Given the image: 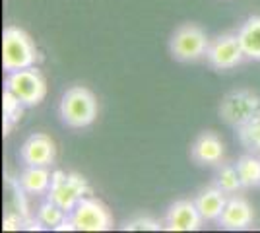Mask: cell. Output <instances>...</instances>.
<instances>
[{
    "mask_svg": "<svg viewBox=\"0 0 260 233\" xmlns=\"http://www.w3.org/2000/svg\"><path fill=\"white\" fill-rule=\"evenodd\" d=\"M237 136L241 146L250 154H260V113L252 117L249 122L237 128Z\"/></svg>",
    "mask_w": 260,
    "mask_h": 233,
    "instance_id": "obj_17",
    "label": "cell"
},
{
    "mask_svg": "<svg viewBox=\"0 0 260 233\" xmlns=\"http://www.w3.org/2000/svg\"><path fill=\"white\" fill-rule=\"evenodd\" d=\"M206 62L216 70H231L237 68L245 60V53L241 49L237 34L217 35L216 39H210L206 51Z\"/></svg>",
    "mask_w": 260,
    "mask_h": 233,
    "instance_id": "obj_8",
    "label": "cell"
},
{
    "mask_svg": "<svg viewBox=\"0 0 260 233\" xmlns=\"http://www.w3.org/2000/svg\"><path fill=\"white\" fill-rule=\"evenodd\" d=\"M225 154L221 138L212 130L202 132L190 148V157L198 165H219Z\"/></svg>",
    "mask_w": 260,
    "mask_h": 233,
    "instance_id": "obj_12",
    "label": "cell"
},
{
    "mask_svg": "<svg viewBox=\"0 0 260 233\" xmlns=\"http://www.w3.org/2000/svg\"><path fill=\"white\" fill-rule=\"evenodd\" d=\"M20 157H22L23 165L49 167L56 159V144L49 134L35 132L22 144Z\"/></svg>",
    "mask_w": 260,
    "mask_h": 233,
    "instance_id": "obj_10",
    "label": "cell"
},
{
    "mask_svg": "<svg viewBox=\"0 0 260 233\" xmlns=\"http://www.w3.org/2000/svg\"><path fill=\"white\" fill-rule=\"evenodd\" d=\"M163 223L159 220H153L150 216H138V218L128 220L122 229H126V231H159Z\"/></svg>",
    "mask_w": 260,
    "mask_h": 233,
    "instance_id": "obj_21",
    "label": "cell"
},
{
    "mask_svg": "<svg viewBox=\"0 0 260 233\" xmlns=\"http://www.w3.org/2000/svg\"><path fill=\"white\" fill-rule=\"evenodd\" d=\"M23 105L10 89L4 88V95H2V113H4V134L10 132V128L16 122L22 119L23 115Z\"/></svg>",
    "mask_w": 260,
    "mask_h": 233,
    "instance_id": "obj_19",
    "label": "cell"
},
{
    "mask_svg": "<svg viewBox=\"0 0 260 233\" xmlns=\"http://www.w3.org/2000/svg\"><path fill=\"white\" fill-rule=\"evenodd\" d=\"M237 39L247 60L260 62V16H250L237 29Z\"/></svg>",
    "mask_w": 260,
    "mask_h": 233,
    "instance_id": "obj_14",
    "label": "cell"
},
{
    "mask_svg": "<svg viewBox=\"0 0 260 233\" xmlns=\"http://www.w3.org/2000/svg\"><path fill=\"white\" fill-rule=\"evenodd\" d=\"M216 187L228 192V194H235L243 189V183H241V177H239L237 165H231V163H219L216 173Z\"/></svg>",
    "mask_w": 260,
    "mask_h": 233,
    "instance_id": "obj_18",
    "label": "cell"
},
{
    "mask_svg": "<svg viewBox=\"0 0 260 233\" xmlns=\"http://www.w3.org/2000/svg\"><path fill=\"white\" fill-rule=\"evenodd\" d=\"M237 171L241 183H243V189H254L260 187V157L256 154H247L241 155L237 159Z\"/></svg>",
    "mask_w": 260,
    "mask_h": 233,
    "instance_id": "obj_16",
    "label": "cell"
},
{
    "mask_svg": "<svg viewBox=\"0 0 260 233\" xmlns=\"http://www.w3.org/2000/svg\"><path fill=\"white\" fill-rule=\"evenodd\" d=\"M89 192L87 181L78 173H64V171H53L51 189L47 192V198L58 204L64 212L76 208V204Z\"/></svg>",
    "mask_w": 260,
    "mask_h": 233,
    "instance_id": "obj_6",
    "label": "cell"
},
{
    "mask_svg": "<svg viewBox=\"0 0 260 233\" xmlns=\"http://www.w3.org/2000/svg\"><path fill=\"white\" fill-rule=\"evenodd\" d=\"M98 99L91 89L84 86H72L64 91L60 99V119L70 128H86L98 119Z\"/></svg>",
    "mask_w": 260,
    "mask_h": 233,
    "instance_id": "obj_1",
    "label": "cell"
},
{
    "mask_svg": "<svg viewBox=\"0 0 260 233\" xmlns=\"http://www.w3.org/2000/svg\"><path fill=\"white\" fill-rule=\"evenodd\" d=\"M37 47L31 37L18 25H8L2 31V68L4 72H16L23 68L35 66Z\"/></svg>",
    "mask_w": 260,
    "mask_h": 233,
    "instance_id": "obj_2",
    "label": "cell"
},
{
    "mask_svg": "<svg viewBox=\"0 0 260 233\" xmlns=\"http://www.w3.org/2000/svg\"><path fill=\"white\" fill-rule=\"evenodd\" d=\"M228 192H223L216 185H212V187L200 190L194 202L196 208L200 210L202 218H204V222H217L223 208H225V204H228Z\"/></svg>",
    "mask_w": 260,
    "mask_h": 233,
    "instance_id": "obj_13",
    "label": "cell"
},
{
    "mask_svg": "<svg viewBox=\"0 0 260 233\" xmlns=\"http://www.w3.org/2000/svg\"><path fill=\"white\" fill-rule=\"evenodd\" d=\"M260 113V97L250 89H233L219 103V117L229 126L239 128Z\"/></svg>",
    "mask_w": 260,
    "mask_h": 233,
    "instance_id": "obj_5",
    "label": "cell"
},
{
    "mask_svg": "<svg viewBox=\"0 0 260 233\" xmlns=\"http://www.w3.org/2000/svg\"><path fill=\"white\" fill-rule=\"evenodd\" d=\"M4 88L10 89L25 107H37L47 95V82L35 66L8 72Z\"/></svg>",
    "mask_w": 260,
    "mask_h": 233,
    "instance_id": "obj_4",
    "label": "cell"
},
{
    "mask_svg": "<svg viewBox=\"0 0 260 233\" xmlns=\"http://www.w3.org/2000/svg\"><path fill=\"white\" fill-rule=\"evenodd\" d=\"M74 231H109L113 229V216L109 208L98 198L84 196L76 208L68 214Z\"/></svg>",
    "mask_w": 260,
    "mask_h": 233,
    "instance_id": "obj_7",
    "label": "cell"
},
{
    "mask_svg": "<svg viewBox=\"0 0 260 233\" xmlns=\"http://www.w3.org/2000/svg\"><path fill=\"white\" fill-rule=\"evenodd\" d=\"M208 45H210V39L200 25L184 23L181 27H177L175 34L171 35L169 51L181 62H196L206 56Z\"/></svg>",
    "mask_w": 260,
    "mask_h": 233,
    "instance_id": "obj_3",
    "label": "cell"
},
{
    "mask_svg": "<svg viewBox=\"0 0 260 233\" xmlns=\"http://www.w3.org/2000/svg\"><path fill=\"white\" fill-rule=\"evenodd\" d=\"M22 227V218H12V214H8L4 218V229H20Z\"/></svg>",
    "mask_w": 260,
    "mask_h": 233,
    "instance_id": "obj_22",
    "label": "cell"
},
{
    "mask_svg": "<svg viewBox=\"0 0 260 233\" xmlns=\"http://www.w3.org/2000/svg\"><path fill=\"white\" fill-rule=\"evenodd\" d=\"M53 173L47 167L25 165L23 173L20 175L18 183L27 194H47L51 189Z\"/></svg>",
    "mask_w": 260,
    "mask_h": 233,
    "instance_id": "obj_15",
    "label": "cell"
},
{
    "mask_svg": "<svg viewBox=\"0 0 260 233\" xmlns=\"http://www.w3.org/2000/svg\"><path fill=\"white\" fill-rule=\"evenodd\" d=\"M66 218H68V212H64L58 204H54L53 200L49 198L37 210V223H41L45 227H51V229H56Z\"/></svg>",
    "mask_w": 260,
    "mask_h": 233,
    "instance_id": "obj_20",
    "label": "cell"
},
{
    "mask_svg": "<svg viewBox=\"0 0 260 233\" xmlns=\"http://www.w3.org/2000/svg\"><path fill=\"white\" fill-rule=\"evenodd\" d=\"M204 223L194 200H177L165 214L163 227L167 231H198Z\"/></svg>",
    "mask_w": 260,
    "mask_h": 233,
    "instance_id": "obj_9",
    "label": "cell"
},
{
    "mask_svg": "<svg viewBox=\"0 0 260 233\" xmlns=\"http://www.w3.org/2000/svg\"><path fill=\"white\" fill-rule=\"evenodd\" d=\"M254 222V212L249 200L243 196H229L225 208L219 216V227L229 229V231H241V229H249Z\"/></svg>",
    "mask_w": 260,
    "mask_h": 233,
    "instance_id": "obj_11",
    "label": "cell"
}]
</instances>
